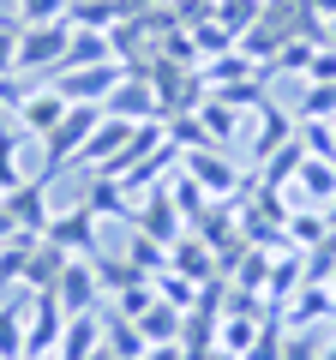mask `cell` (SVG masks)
I'll use <instances>...</instances> for the list:
<instances>
[{"mask_svg":"<svg viewBox=\"0 0 336 360\" xmlns=\"http://www.w3.org/2000/svg\"><path fill=\"white\" fill-rule=\"evenodd\" d=\"M72 37L78 30L66 25H18V72L13 78H54L72 54Z\"/></svg>","mask_w":336,"mask_h":360,"instance_id":"1","label":"cell"},{"mask_svg":"<svg viewBox=\"0 0 336 360\" xmlns=\"http://www.w3.org/2000/svg\"><path fill=\"white\" fill-rule=\"evenodd\" d=\"M132 66L127 60H103V66H66V72H54L49 84L60 90L66 103H91V108H108V96H115L120 84H127Z\"/></svg>","mask_w":336,"mask_h":360,"instance_id":"2","label":"cell"},{"mask_svg":"<svg viewBox=\"0 0 336 360\" xmlns=\"http://www.w3.org/2000/svg\"><path fill=\"white\" fill-rule=\"evenodd\" d=\"M96 120H103V108H91V103H72V108H66V120L42 139V174L78 162V150H84V139L96 132Z\"/></svg>","mask_w":336,"mask_h":360,"instance_id":"3","label":"cell"},{"mask_svg":"<svg viewBox=\"0 0 336 360\" xmlns=\"http://www.w3.org/2000/svg\"><path fill=\"white\" fill-rule=\"evenodd\" d=\"M66 319H72V312L60 307V295H54V288L30 300V312H25V360H54Z\"/></svg>","mask_w":336,"mask_h":360,"instance_id":"4","label":"cell"},{"mask_svg":"<svg viewBox=\"0 0 336 360\" xmlns=\"http://www.w3.org/2000/svg\"><path fill=\"white\" fill-rule=\"evenodd\" d=\"M96 229H103V217H96L84 198L78 205H66L60 217H49V229H42V240L49 246H60L66 258H91L96 252Z\"/></svg>","mask_w":336,"mask_h":360,"instance_id":"5","label":"cell"},{"mask_svg":"<svg viewBox=\"0 0 336 360\" xmlns=\"http://www.w3.org/2000/svg\"><path fill=\"white\" fill-rule=\"evenodd\" d=\"M66 108H72V103H66L54 84H30V90H25V103H18L13 115H18V132H37V139H49V132L66 120Z\"/></svg>","mask_w":336,"mask_h":360,"instance_id":"6","label":"cell"},{"mask_svg":"<svg viewBox=\"0 0 336 360\" xmlns=\"http://www.w3.org/2000/svg\"><path fill=\"white\" fill-rule=\"evenodd\" d=\"M0 210L13 217L18 234H42V229H49V174H42V180H25V186H13V193L0 198Z\"/></svg>","mask_w":336,"mask_h":360,"instance_id":"7","label":"cell"},{"mask_svg":"<svg viewBox=\"0 0 336 360\" xmlns=\"http://www.w3.org/2000/svg\"><path fill=\"white\" fill-rule=\"evenodd\" d=\"M132 132H138L132 120H120V115H103V120H96V132L84 139V150H78V168H96V174H103V168H108V162H115V156L132 144Z\"/></svg>","mask_w":336,"mask_h":360,"instance_id":"8","label":"cell"},{"mask_svg":"<svg viewBox=\"0 0 336 360\" xmlns=\"http://www.w3.org/2000/svg\"><path fill=\"white\" fill-rule=\"evenodd\" d=\"M96 288H103V276H96V264L91 258H66V270H60V283H54V295H60V307L72 312H96Z\"/></svg>","mask_w":336,"mask_h":360,"instance_id":"9","label":"cell"},{"mask_svg":"<svg viewBox=\"0 0 336 360\" xmlns=\"http://www.w3.org/2000/svg\"><path fill=\"white\" fill-rule=\"evenodd\" d=\"M103 115H120V120H132V127H144V120H156L162 115V103H156V84H144V78H132L127 72V84L108 96V108Z\"/></svg>","mask_w":336,"mask_h":360,"instance_id":"10","label":"cell"},{"mask_svg":"<svg viewBox=\"0 0 336 360\" xmlns=\"http://www.w3.org/2000/svg\"><path fill=\"white\" fill-rule=\"evenodd\" d=\"M186 174L198 180V193H234V168H228V156H217V150H186Z\"/></svg>","mask_w":336,"mask_h":360,"instance_id":"11","label":"cell"},{"mask_svg":"<svg viewBox=\"0 0 336 360\" xmlns=\"http://www.w3.org/2000/svg\"><path fill=\"white\" fill-rule=\"evenodd\" d=\"M60 270H66V252H60V246H49V240H37V246H30V258H25V276H18V283L37 288V295H49V288L60 283Z\"/></svg>","mask_w":336,"mask_h":360,"instance_id":"12","label":"cell"},{"mask_svg":"<svg viewBox=\"0 0 336 360\" xmlns=\"http://www.w3.org/2000/svg\"><path fill=\"white\" fill-rule=\"evenodd\" d=\"M96 348H103L96 312H78V319H66V330H60V348H54V360H91Z\"/></svg>","mask_w":336,"mask_h":360,"instance_id":"13","label":"cell"},{"mask_svg":"<svg viewBox=\"0 0 336 360\" xmlns=\"http://www.w3.org/2000/svg\"><path fill=\"white\" fill-rule=\"evenodd\" d=\"M259 13H264V0H217V25L234 30V37H246L259 25Z\"/></svg>","mask_w":336,"mask_h":360,"instance_id":"14","label":"cell"},{"mask_svg":"<svg viewBox=\"0 0 336 360\" xmlns=\"http://www.w3.org/2000/svg\"><path fill=\"white\" fill-rule=\"evenodd\" d=\"M18 150H25V132H0V198L13 193V186H25V174H18Z\"/></svg>","mask_w":336,"mask_h":360,"instance_id":"15","label":"cell"},{"mask_svg":"<svg viewBox=\"0 0 336 360\" xmlns=\"http://www.w3.org/2000/svg\"><path fill=\"white\" fill-rule=\"evenodd\" d=\"M0 360H25V312L0 307Z\"/></svg>","mask_w":336,"mask_h":360,"instance_id":"16","label":"cell"},{"mask_svg":"<svg viewBox=\"0 0 336 360\" xmlns=\"http://www.w3.org/2000/svg\"><path fill=\"white\" fill-rule=\"evenodd\" d=\"M72 0H18V25H60Z\"/></svg>","mask_w":336,"mask_h":360,"instance_id":"17","label":"cell"},{"mask_svg":"<svg viewBox=\"0 0 336 360\" xmlns=\"http://www.w3.org/2000/svg\"><path fill=\"white\" fill-rule=\"evenodd\" d=\"M18 72V25H0V78Z\"/></svg>","mask_w":336,"mask_h":360,"instance_id":"18","label":"cell"},{"mask_svg":"<svg viewBox=\"0 0 336 360\" xmlns=\"http://www.w3.org/2000/svg\"><path fill=\"white\" fill-rule=\"evenodd\" d=\"M13 234H18V229H13V217H6V210H0V240H13Z\"/></svg>","mask_w":336,"mask_h":360,"instance_id":"19","label":"cell"},{"mask_svg":"<svg viewBox=\"0 0 336 360\" xmlns=\"http://www.w3.org/2000/svg\"><path fill=\"white\" fill-rule=\"evenodd\" d=\"M324 360H336V342H330V354H324Z\"/></svg>","mask_w":336,"mask_h":360,"instance_id":"20","label":"cell"}]
</instances>
